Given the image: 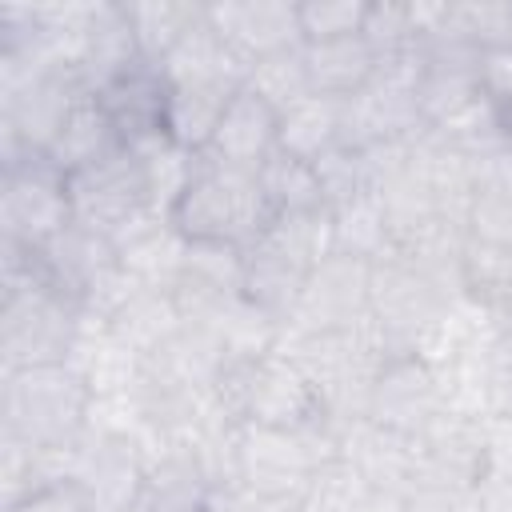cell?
<instances>
[{"instance_id":"obj_9","label":"cell","mask_w":512,"mask_h":512,"mask_svg":"<svg viewBox=\"0 0 512 512\" xmlns=\"http://www.w3.org/2000/svg\"><path fill=\"white\" fill-rule=\"evenodd\" d=\"M208 24L224 36V44L244 60L256 64L264 56L288 52L300 40V16L296 4L280 0H224V4H204Z\"/></svg>"},{"instance_id":"obj_21","label":"cell","mask_w":512,"mask_h":512,"mask_svg":"<svg viewBox=\"0 0 512 512\" xmlns=\"http://www.w3.org/2000/svg\"><path fill=\"white\" fill-rule=\"evenodd\" d=\"M248 88H256L260 96H268L280 112L304 96H312L308 88V72H304V52L300 44L288 48V52H276V56H264L256 64H248Z\"/></svg>"},{"instance_id":"obj_11","label":"cell","mask_w":512,"mask_h":512,"mask_svg":"<svg viewBox=\"0 0 512 512\" xmlns=\"http://www.w3.org/2000/svg\"><path fill=\"white\" fill-rule=\"evenodd\" d=\"M76 480L96 496L100 512H132L148 484V464L128 432H100L92 448H76Z\"/></svg>"},{"instance_id":"obj_25","label":"cell","mask_w":512,"mask_h":512,"mask_svg":"<svg viewBox=\"0 0 512 512\" xmlns=\"http://www.w3.org/2000/svg\"><path fill=\"white\" fill-rule=\"evenodd\" d=\"M408 512H480V484H416L404 496Z\"/></svg>"},{"instance_id":"obj_19","label":"cell","mask_w":512,"mask_h":512,"mask_svg":"<svg viewBox=\"0 0 512 512\" xmlns=\"http://www.w3.org/2000/svg\"><path fill=\"white\" fill-rule=\"evenodd\" d=\"M132 36L140 44V56L152 64H164L168 52L204 20V4H176V0H152V4H124Z\"/></svg>"},{"instance_id":"obj_14","label":"cell","mask_w":512,"mask_h":512,"mask_svg":"<svg viewBox=\"0 0 512 512\" xmlns=\"http://www.w3.org/2000/svg\"><path fill=\"white\" fill-rule=\"evenodd\" d=\"M240 84L236 80H188V84H172V96H168V124H164V136L188 152H204L232 92Z\"/></svg>"},{"instance_id":"obj_15","label":"cell","mask_w":512,"mask_h":512,"mask_svg":"<svg viewBox=\"0 0 512 512\" xmlns=\"http://www.w3.org/2000/svg\"><path fill=\"white\" fill-rule=\"evenodd\" d=\"M212 484L216 480L192 448H172L148 464V484L136 512H204Z\"/></svg>"},{"instance_id":"obj_13","label":"cell","mask_w":512,"mask_h":512,"mask_svg":"<svg viewBox=\"0 0 512 512\" xmlns=\"http://www.w3.org/2000/svg\"><path fill=\"white\" fill-rule=\"evenodd\" d=\"M300 52H304V72H308L312 96H328V100H352L356 92H364L372 84V76L380 68V52L368 44L364 32L300 44Z\"/></svg>"},{"instance_id":"obj_24","label":"cell","mask_w":512,"mask_h":512,"mask_svg":"<svg viewBox=\"0 0 512 512\" xmlns=\"http://www.w3.org/2000/svg\"><path fill=\"white\" fill-rule=\"evenodd\" d=\"M4 512H100L96 496L84 488V480L76 476H56V480H44L36 488H28L24 496L8 500Z\"/></svg>"},{"instance_id":"obj_20","label":"cell","mask_w":512,"mask_h":512,"mask_svg":"<svg viewBox=\"0 0 512 512\" xmlns=\"http://www.w3.org/2000/svg\"><path fill=\"white\" fill-rule=\"evenodd\" d=\"M368 496H372L368 480L336 448L328 460H320V468L308 476L304 492L296 496V504L288 512H360Z\"/></svg>"},{"instance_id":"obj_12","label":"cell","mask_w":512,"mask_h":512,"mask_svg":"<svg viewBox=\"0 0 512 512\" xmlns=\"http://www.w3.org/2000/svg\"><path fill=\"white\" fill-rule=\"evenodd\" d=\"M316 264H308L304 256L288 252L280 240H272L268 232L244 252V284L240 296L272 324H292L296 304L304 296V284L312 276Z\"/></svg>"},{"instance_id":"obj_22","label":"cell","mask_w":512,"mask_h":512,"mask_svg":"<svg viewBox=\"0 0 512 512\" xmlns=\"http://www.w3.org/2000/svg\"><path fill=\"white\" fill-rule=\"evenodd\" d=\"M296 16H300V40L304 44L356 36V32H364L368 0H308V4H296Z\"/></svg>"},{"instance_id":"obj_4","label":"cell","mask_w":512,"mask_h":512,"mask_svg":"<svg viewBox=\"0 0 512 512\" xmlns=\"http://www.w3.org/2000/svg\"><path fill=\"white\" fill-rule=\"evenodd\" d=\"M4 244L40 248L72 224L68 172L44 152H4Z\"/></svg>"},{"instance_id":"obj_7","label":"cell","mask_w":512,"mask_h":512,"mask_svg":"<svg viewBox=\"0 0 512 512\" xmlns=\"http://www.w3.org/2000/svg\"><path fill=\"white\" fill-rule=\"evenodd\" d=\"M368 280H372L368 260L344 252L324 256L304 284L292 324L300 332H340L368 324Z\"/></svg>"},{"instance_id":"obj_18","label":"cell","mask_w":512,"mask_h":512,"mask_svg":"<svg viewBox=\"0 0 512 512\" xmlns=\"http://www.w3.org/2000/svg\"><path fill=\"white\" fill-rule=\"evenodd\" d=\"M116 148H124V140L116 136V128L108 124V116L100 112L96 96H84L72 108V116L64 120L60 136L52 140V148L44 156H52L64 172H76V168H88V164L112 156Z\"/></svg>"},{"instance_id":"obj_16","label":"cell","mask_w":512,"mask_h":512,"mask_svg":"<svg viewBox=\"0 0 512 512\" xmlns=\"http://www.w3.org/2000/svg\"><path fill=\"white\" fill-rule=\"evenodd\" d=\"M344 144V100L328 96H304L280 112V148L300 160H320Z\"/></svg>"},{"instance_id":"obj_3","label":"cell","mask_w":512,"mask_h":512,"mask_svg":"<svg viewBox=\"0 0 512 512\" xmlns=\"http://www.w3.org/2000/svg\"><path fill=\"white\" fill-rule=\"evenodd\" d=\"M96 388L72 364H36L4 380V440L32 452H76Z\"/></svg>"},{"instance_id":"obj_8","label":"cell","mask_w":512,"mask_h":512,"mask_svg":"<svg viewBox=\"0 0 512 512\" xmlns=\"http://www.w3.org/2000/svg\"><path fill=\"white\" fill-rule=\"evenodd\" d=\"M92 96H96L100 112L108 116V124L116 128V136H120L128 148L164 136L172 84H168V76H164L160 64L136 60L132 68H124L120 76H112V80H108L100 92H92Z\"/></svg>"},{"instance_id":"obj_17","label":"cell","mask_w":512,"mask_h":512,"mask_svg":"<svg viewBox=\"0 0 512 512\" xmlns=\"http://www.w3.org/2000/svg\"><path fill=\"white\" fill-rule=\"evenodd\" d=\"M260 188L272 204L276 216H316V212H328V196H324V184H320V172L312 160H300L292 152H272L264 164H260Z\"/></svg>"},{"instance_id":"obj_23","label":"cell","mask_w":512,"mask_h":512,"mask_svg":"<svg viewBox=\"0 0 512 512\" xmlns=\"http://www.w3.org/2000/svg\"><path fill=\"white\" fill-rule=\"evenodd\" d=\"M484 396L496 416L512 420V312H500L484 360Z\"/></svg>"},{"instance_id":"obj_2","label":"cell","mask_w":512,"mask_h":512,"mask_svg":"<svg viewBox=\"0 0 512 512\" xmlns=\"http://www.w3.org/2000/svg\"><path fill=\"white\" fill-rule=\"evenodd\" d=\"M272 220L276 212L260 188V176L248 168L220 164L204 152L196 156V168L176 208L168 212V224L188 244H220L236 252H248L268 232Z\"/></svg>"},{"instance_id":"obj_26","label":"cell","mask_w":512,"mask_h":512,"mask_svg":"<svg viewBox=\"0 0 512 512\" xmlns=\"http://www.w3.org/2000/svg\"><path fill=\"white\" fill-rule=\"evenodd\" d=\"M480 512H512V472H488L480 480Z\"/></svg>"},{"instance_id":"obj_6","label":"cell","mask_w":512,"mask_h":512,"mask_svg":"<svg viewBox=\"0 0 512 512\" xmlns=\"http://www.w3.org/2000/svg\"><path fill=\"white\" fill-rule=\"evenodd\" d=\"M68 196H72V220L100 228L112 240L140 216H156L148 200L144 164L128 144L88 168L68 172Z\"/></svg>"},{"instance_id":"obj_5","label":"cell","mask_w":512,"mask_h":512,"mask_svg":"<svg viewBox=\"0 0 512 512\" xmlns=\"http://www.w3.org/2000/svg\"><path fill=\"white\" fill-rule=\"evenodd\" d=\"M444 400H448V392L428 356L384 352V360L372 376V388H368L364 420H372L384 432L420 440L444 416Z\"/></svg>"},{"instance_id":"obj_10","label":"cell","mask_w":512,"mask_h":512,"mask_svg":"<svg viewBox=\"0 0 512 512\" xmlns=\"http://www.w3.org/2000/svg\"><path fill=\"white\" fill-rule=\"evenodd\" d=\"M280 152V108L260 96L256 88L240 84L204 148V156L220 160V164H232V168H248V172H260V164Z\"/></svg>"},{"instance_id":"obj_1","label":"cell","mask_w":512,"mask_h":512,"mask_svg":"<svg viewBox=\"0 0 512 512\" xmlns=\"http://www.w3.org/2000/svg\"><path fill=\"white\" fill-rule=\"evenodd\" d=\"M212 396L220 416L236 428H332L320 392L276 344L264 352L228 356L212 384Z\"/></svg>"}]
</instances>
